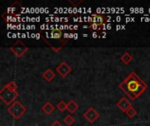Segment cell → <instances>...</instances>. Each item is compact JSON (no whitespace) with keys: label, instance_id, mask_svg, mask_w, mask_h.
I'll use <instances>...</instances> for the list:
<instances>
[{"label":"cell","instance_id":"1","mask_svg":"<svg viewBox=\"0 0 150 126\" xmlns=\"http://www.w3.org/2000/svg\"><path fill=\"white\" fill-rule=\"evenodd\" d=\"M121 85H126L127 88V94L128 96L130 95V92L131 93H134V98L133 100L136 99V97H138L140 95H142L145 89H146V85L145 83L142 84V81L139 79V77L134 74H131L122 83Z\"/></svg>","mask_w":150,"mask_h":126},{"label":"cell","instance_id":"2","mask_svg":"<svg viewBox=\"0 0 150 126\" xmlns=\"http://www.w3.org/2000/svg\"><path fill=\"white\" fill-rule=\"evenodd\" d=\"M18 85L14 81H11L5 86L2 88L0 90V99L6 104L11 105L15 102L16 98L18 96V93L17 91Z\"/></svg>","mask_w":150,"mask_h":126},{"label":"cell","instance_id":"3","mask_svg":"<svg viewBox=\"0 0 150 126\" xmlns=\"http://www.w3.org/2000/svg\"><path fill=\"white\" fill-rule=\"evenodd\" d=\"M26 111L25 107L19 102L15 101L7 109V112L16 120L19 119Z\"/></svg>","mask_w":150,"mask_h":126},{"label":"cell","instance_id":"4","mask_svg":"<svg viewBox=\"0 0 150 126\" xmlns=\"http://www.w3.org/2000/svg\"><path fill=\"white\" fill-rule=\"evenodd\" d=\"M10 50L17 58H20L26 53V51L28 50V47L23 42L16 41L13 45L11 46Z\"/></svg>","mask_w":150,"mask_h":126},{"label":"cell","instance_id":"5","mask_svg":"<svg viewBox=\"0 0 150 126\" xmlns=\"http://www.w3.org/2000/svg\"><path fill=\"white\" fill-rule=\"evenodd\" d=\"M83 117L91 124L95 123L99 118H100V114L98 113V111H96L93 107H90L83 114Z\"/></svg>","mask_w":150,"mask_h":126},{"label":"cell","instance_id":"6","mask_svg":"<svg viewBox=\"0 0 150 126\" xmlns=\"http://www.w3.org/2000/svg\"><path fill=\"white\" fill-rule=\"evenodd\" d=\"M71 70H72L71 67L69 66V64H68L66 61L61 62V63L57 66V68H56L57 73H58L62 78L67 77V75L71 72Z\"/></svg>","mask_w":150,"mask_h":126},{"label":"cell","instance_id":"7","mask_svg":"<svg viewBox=\"0 0 150 126\" xmlns=\"http://www.w3.org/2000/svg\"><path fill=\"white\" fill-rule=\"evenodd\" d=\"M117 107H118L120 110H121L122 111H124V112L126 113L127 111L129 108L132 107V104H131V103L129 102V100H128L127 97H123V98H121V99L117 103Z\"/></svg>","mask_w":150,"mask_h":126},{"label":"cell","instance_id":"8","mask_svg":"<svg viewBox=\"0 0 150 126\" xmlns=\"http://www.w3.org/2000/svg\"><path fill=\"white\" fill-rule=\"evenodd\" d=\"M54 106L51 103H49V102H47V103H45L43 105H42V107H41V110H42V111L45 113V114H47V115H51L54 111Z\"/></svg>","mask_w":150,"mask_h":126},{"label":"cell","instance_id":"9","mask_svg":"<svg viewBox=\"0 0 150 126\" xmlns=\"http://www.w3.org/2000/svg\"><path fill=\"white\" fill-rule=\"evenodd\" d=\"M42 77L48 82H52L54 80V78L55 77V74L53 72L52 69L48 68V69H46L43 73H42Z\"/></svg>","mask_w":150,"mask_h":126},{"label":"cell","instance_id":"10","mask_svg":"<svg viewBox=\"0 0 150 126\" xmlns=\"http://www.w3.org/2000/svg\"><path fill=\"white\" fill-rule=\"evenodd\" d=\"M91 20L92 21V23H95V24H98L100 25H103L104 21H105V16L104 15L94 14V15H92Z\"/></svg>","mask_w":150,"mask_h":126},{"label":"cell","instance_id":"11","mask_svg":"<svg viewBox=\"0 0 150 126\" xmlns=\"http://www.w3.org/2000/svg\"><path fill=\"white\" fill-rule=\"evenodd\" d=\"M67 104H68V106H67V110H68L70 113H74V112H76V111L78 110V108H79V105H78L75 101H73V100L69 101Z\"/></svg>","mask_w":150,"mask_h":126},{"label":"cell","instance_id":"12","mask_svg":"<svg viewBox=\"0 0 150 126\" xmlns=\"http://www.w3.org/2000/svg\"><path fill=\"white\" fill-rule=\"evenodd\" d=\"M120 60L123 63H125L126 65H128L133 60H134V57L132 56V54L130 53H123V55L120 57Z\"/></svg>","mask_w":150,"mask_h":126},{"label":"cell","instance_id":"13","mask_svg":"<svg viewBox=\"0 0 150 126\" xmlns=\"http://www.w3.org/2000/svg\"><path fill=\"white\" fill-rule=\"evenodd\" d=\"M50 35L53 39H61L62 32V30H60V29H54L51 32Z\"/></svg>","mask_w":150,"mask_h":126},{"label":"cell","instance_id":"14","mask_svg":"<svg viewBox=\"0 0 150 126\" xmlns=\"http://www.w3.org/2000/svg\"><path fill=\"white\" fill-rule=\"evenodd\" d=\"M75 121H76V119H75L71 115H68V116H66L65 118H64V123H65L68 126L72 125L75 123Z\"/></svg>","mask_w":150,"mask_h":126},{"label":"cell","instance_id":"15","mask_svg":"<svg viewBox=\"0 0 150 126\" xmlns=\"http://www.w3.org/2000/svg\"><path fill=\"white\" fill-rule=\"evenodd\" d=\"M67 106H68V104H67L64 101H60V102L57 103V105H56L57 109H58L61 112H64V111L67 110Z\"/></svg>","mask_w":150,"mask_h":126},{"label":"cell","instance_id":"16","mask_svg":"<svg viewBox=\"0 0 150 126\" xmlns=\"http://www.w3.org/2000/svg\"><path fill=\"white\" fill-rule=\"evenodd\" d=\"M126 114L128 116V118H133L134 117H135V116H136V114H137V111H136V110H135V109H134L133 107H131V108H129V109L127 111Z\"/></svg>","mask_w":150,"mask_h":126},{"label":"cell","instance_id":"17","mask_svg":"<svg viewBox=\"0 0 150 126\" xmlns=\"http://www.w3.org/2000/svg\"><path fill=\"white\" fill-rule=\"evenodd\" d=\"M69 3L73 5L74 7H77L81 3H82V0H78V1H73V0H69Z\"/></svg>","mask_w":150,"mask_h":126},{"label":"cell","instance_id":"18","mask_svg":"<svg viewBox=\"0 0 150 126\" xmlns=\"http://www.w3.org/2000/svg\"><path fill=\"white\" fill-rule=\"evenodd\" d=\"M100 26H102V25H98V24L92 23V24L91 25V29H92V30H98V29H100V28H99Z\"/></svg>","mask_w":150,"mask_h":126},{"label":"cell","instance_id":"19","mask_svg":"<svg viewBox=\"0 0 150 126\" xmlns=\"http://www.w3.org/2000/svg\"><path fill=\"white\" fill-rule=\"evenodd\" d=\"M50 126H63V125H62L59 121H57V120H56V121H54V123H53V124H52Z\"/></svg>","mask_w":150,"mask_h":126}]
</instances>
